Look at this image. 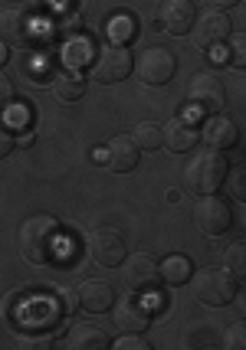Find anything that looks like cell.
Here are the masks:
<instances>
[{"label":"cell","mask_w":246,"mask_h":350,"mask_svg":"<svg viewBox=\"0 0 246 350\" xmlns=\"http://www.w3.org/2000/svg\"><path fill=\"white\" fill-rule=\"evenodd\" d=\"M158 20H161V30H168L171 36H187L197 20V7L190 0H161Z\"/></svg>","instance_id":"obj_13"},{"label":"cell","mask_w":246,"mask_h":350,"mask_svg":"<svg viewBox=\"0 0 246 350\" xmlns=\"http://www.w3.org/2000/svg\"><path fill=\"white\" fill-rule=\"evenodd\" d=\"M194 226H197V232H204V236H223L227 229L233 226V210L227 200H220L217 193H204V197H197V203H194Z\"/></svg>","instance_id":"obj_7"},{"label":"cell","mask_w":246,"mask_h":350,"mask_svg":"<svg viewBox=\"0 0 246 350\" xmlns=\"http://www.w3.org/2000/svg\"><path fill=\"white\" fill-rule=\"evenodd\" d=\"M223 187L230 190V197H233V200L246 203V164H243V167L227 170V180H223Z\"/></svg>","instance_id":"obj_23"},{"label":"cell","mask_w":246,"mask_h":350,"mask_svg":"<svg viewBox=\"0 0 246 350\" xmlns=\"http://www.w3.org/2000/svg\"><path fill=\"white\" fill-rule=\"evenodd\" d=\"M86 252L102 269H119L125 262V236L115 226H99L86 239Z\"/></svg>","instance_id":"obj_8"},{"label":"cell","mask_w":246,"mask_h":350,"mask_svg":"<svg viewBox=\"0 0 246 350\" xmlns=\"http://www.w3.org/2000/svg\"><path fill=\"white\" fill-rule=\"evenodd\" d=\"M53 95L60 98V102H76L86 95V79L82 72L76 69H60L56 76H53Z\"/></svg>","instance_id":"obj_19"},{"label":"cell","mask_w":246,"mask_h":350,"mask_svg":"<svg viewBox=\"0 0 246 350\" xmlns=\"http://www.w3.org/2000/svg\"><path fill=\"white\" fill-rule=\"evenodd\" d=\"M210 3H214L217 10H227V7H236L240 0H210Z\"/></svg>","instance_id":"obj_32"},{"label":"cell","mask_w":246,"mask_h":350,"mask_svg":"<svg viewBox=\"0 0 246 350\" xmlns=\"http://www.w3.org/2000/svg\"><path fill=\"white\" fill-rule=\"evenodd\" d=\"M16 144H20V148H30V144H33V135H23L20 141H16Z\"/></svg>","instance_id":"obj_34"},{"label":"cell","mask_w":246,"mask_h":350,"mask_svg":"<svg viewBox=\"0 0 246 350\" xmlns=\"http://www.w3.org/2000/svg\"><path fill=\"white\" fill-rule=\"evenodd\" d=\"M20 252L33 265H69V256H76V243H66L56 216L36 213L20 226Z\"/></svg>","instance_id":"obj_1"},{"label":"cell","mask_w":246,"mask_h":350,"mask_svg":"<svg viewBox=\"0 0 246 350\" xmlns=\"http://www.w3.org/2000/svg\"><path fill=\"white\" fill-rule=\"evenodd\" d=\"M138 161H141V148L132 141V135L125 137H112L108 141V148H106V164L108 170H115V174H128V170H135L138 167Z\"/></svg>","instance_id":"obj_17"},{"label":"cell","mask_w":246,"mask_h":350,"mask_svg":"<svg viewBox=\"0 0 246 350\" xmlns=\"http://www.w3.org/2000/svg\"><path fill=\"white\" fill-rule=\"evenodd\" d=\"M69 350H106L112 347V337L99 327V324H76L69 334H66V340H62Z\"/></svg>","instance_id":"obj_18"},{"label":"cell","mask_w":246,"mask_h":350,"mask_svg":"<svg viewBox=\"0 0 246 350\" xmlns=\"http://www.w3.org/2000/svg\"><path fill=\"white\" fill-rule=\"evenodd\" d=\"M14 148H16V141H14V135H10V128L0 122V161H3L7 154L14 151Z\"/></svg>","instance_id":"obj_29"},{"label":"cell","mask_w":246,"mask_h":350,"mask_svg":"<svg viewBox=\"0 0 246 350\" xmlns=\"http://www.w3.org/2000/svg\"><path fill=\"white\" fill-rule=\"evenodd\" d=\"M10 118H14V122H27V118H30V111H27V108H20V111H14Z\"/></svg>","instance_id":"obj_33"},{"label":"cell","mask_w":246,"mask_h":350,"mask_svg":"<svg viewBox=\"0 0 246 350\" xmlns=\"http://www.w3.org/2000/svg\"><path fill=\"white\" fill-rule=\"evenodd\" d=\"M76 298L89 314H106L115 305V288L108 282H102V278H86L76 288Z\"/></svg>","instance_id":"obj_14"},{"label":"cell","mask_w":246,"mask_h":350,"mask_svg":"<svg viewBox=\"0 0 246 350\" xmlns=\"http://www.w3.org/2000/svg\"><path fill=\"white\" fill-rule=\"evenodd\" d=\"M122 282L125 288H132L135 295H154L158 285L164 282L161 278V262L148 256V252H132L122 262Z\"/></svg>","instance_id":"obj_3"},{"label":"cell","mask_w":246,"mask_h":350,"mask_svg":"<svg viewBox=\"0 0 246 350\" xmlns=\"http://www.w3.org/2000/svg\"><path fill=\"white\" fill-rule=\"evenodd\" d=\"M14 95H16V92H14V79L0 72V111L14 105Z\"/></svg>","instance_id":"obj_28"},{"label":"cell","mask_w":246,"mask_h":350,"mask_svg":"<svg viewBox=\"0 0 246 350\" xmlns=\"http://www.w3.org/2000/svg\"><path fill=\"white\" fill-rule=\"evenodd\" d=\"M223 347L227 350H246V321L230 324V327L223 331Z\"/></svg>","instance_id":"obj_25"},{"label":"cell","mask_w":246,"mask_h":350,"mask_svg":"<svg viewBox=\"0 0 246 350\" xmlns=\"http://www.w3.org/2000/svg\"><path fill=\"white\" fill-rule=\"evenodd\" d=\"M7 59H10V43L0 40V66H7Z\"/></svg>","instance_id":"obj_31"},{"label":"cell","mask_w":246,"mask_h":350,"mask_svg":"<svg viewBox=\"0 0 246 350\" xmlns=\"http://www.w3.org/2000/svg\"><path fill=\"white\" fill-rule=\"evenodd\" d=\"M214 334H217L214 327H204V331H194V334L187 337V344H190V347H210L214 340H204V337H214Z\"/></svg>","instance_id":"obj_30"},{"label":"cell","mask_w":246,"mask_h":350,"mask_svg":"<svg viewBox=\"0 0 246 350\" xmlns=\"http://www.w3.org/2000/svg\"><path fill=\"white\" fill-rule=\"evenodd\" d=\"M230 16L223 14V10H207V14H200L197 20H194V27H190V40H194V46L197 49H204V53H214V49H220V46L230 40Z\"/></svg>","instance_id":"obj_11"},{"label":"cell","mask_w":246,"mask_h":350,"mask_svg":"<svg viewBox=\"0 0 246 350\" xmlns=\"http://www.w3.org/2000/svg\"><path fill=\"white\" fill-rule=\"evenodd\" d=\"M200 141V128L187 115H174L168 124H164V148L171 154H187L194 144Z\"/></svg>","instance_id":"obj_16"},{"label":"cell","mask_w":246,"mask_h":350,"mask_svg":"<svg viewBox=\"0 0 246 350\" xmlns=\"http://www.w3.org/2000/svg\"><path fill=\"white\" fill-rule=\"evenodd\" d=\"M227 62L233 69H246V33H230V53Z\"/></svg>","instance_id":"obj_24"},{"label":"cell","mask_w":246,"mask_h":350,"mask_svg":"<svg viewBox=\"0 0 246 350\" xmlns=\"http://www.w3.org/2000/svg\"><path fill=\"white\" fill-rule=\"evenodd\" d=\"M112 324H115L122 334H141V331L151 324V308L145 305L138 295H128V298L112 305Z\"/></svg>","instance_id":"obj_12"},{"label":"cell","mask_w":246,"mask_h":350,"mask_svg":"<svg viewBox=\"0 0 246 350\" xmlns=\"http://www.w3.org/2000/svg\"><path fill=\"white\" fill-rule=\"evenodd\" d=\"M135 72L145 85H151V89H161V85H168L174 72H177V59H174V53H171L168 46H145L141 49V56L135 59Z\"/></svg>","instance_id":"obj_4"},{"label":"cell","mask_w":246,"mask_h":350,"mask_svg":"<svg viewBox=\"0 0 246 350\" xmlns=\"http://www.w3.org/2000/svg\"><path fill=\"white\" fill-rule=\"evenodd\" d=\"M135 69V56L128 53L125 43H108L99 49V56L93 59V79L99 85H115L128 79V72Z\"/></svg>","instance_id":"obj_6"},{"label":"cell","mask_w":246,"mask_h":350,"mask_svg":"<svg viewBox=\"0 0 246 350\" xmlns=\"http://www.w3.org/2000/svg\"><path fill=\"white\" fill-rule=\"evenodd\" d=\"M36 33H40V23L33 20L30 10L23 7H3L0 10V40L10 46H20V49H33L36 46Z\"/></svg>","instance_id":"obj_9"},{"label":"cell","mask_w":246,"mask_h":350,"mask_svg":"<svg viewBox=\"0 0 246 350\" xmlns=\"http://www.w3.org/2000/svg\"><path fill=\"white\" fill-rule=\"evenodd\" d=\"M132 141L138 144L141 151H158V148L164 144V128L154 122H138L135 131H132Z\"/></svg>","instance_id":"obj_21"},{"label":"cell","mask_w":246,"mask_h":350,"mask_svg":"<svg viewBox=\"0 0 246 350\" xmlns=\"http://www.w3.org/2000/svg\"><path fill=\"white\" fill-rule=\"evenodd\" d=\"M200 137L210 151H230L233 144L240 141V128L227 118V115H210L204 128H200Z\"/></svg>","instance_id":"obj_15"},{"label":"cell","mask_w":246,"mask_h":350,"mask_svg":"<svg viewBox=\"0 0 246 350\" xmlns=\"http://www.w3.org/2000/svg\"><path fill=\"white\" fill-rule=\"evenodd\" d=\"M187 98L204 115H220L227 105V85L217 72H197L187 85Z\"/></svg>","instance_id":"obj_10"},{"label":"cell","mask_w":246,"mask_h":350,"mask_svg":"<svg viewBox=\"0 0 246 350\" xmlns=\"http://www.w3.org/2000/svg\"><path fill=\"white\" fill-rule=\"evenodd\" d=\"M108 33H112V43H128V40L135 36V23H132V16H115Z\"/></svg>","instance_id":"obj_26"},{"label":"cell","mask_w":246,"mask_h":350,"mask_svg":"<svg viewBox=\"0 0 246 350\" xmlns=\"http://www.w3.org/2000/svg\"><path fill=\"white\" fill-rule=\"evenodd\" d=\"M194 298L207 308H223L236 298V275L227 269H204L194 282Z\"/></svg>","instance_id":"obj_5"},{"label":"cell","mask_w":246,"mask_h":350,"mask_svg":"<svg viewBox=\"0 0 246 350\" xmlns=\"http://www.w3.org/2000/svg\"><path fill=\"white\" fill-rule=\"evenodd\" d=\"M115 350H151L148 340H141V334H122V340H112Z\"/></svg>","instance_id":"obj_27"},{"label":"cell","mask_w":246,"mask_h":350,"mask_svg":"<svg viewBox=\"0 0 246 350\" xmlns=\"http://www.w3.org/2000/svg\"><path fill=\"white\" fill-rule=\"evenodd\" d=\"M184 180L197 197H204V193H217V190L223 187V180H227V161L220 157V151L197 154V157L187 164Z\"/></svg>","instance_id":"obj_2"},{"label":"cell","mask_w":246,"mask_h":350,"mask_svg":"<svg viewBox=\"0 0 246 350\" xmlns=\"http://www.w3.org/2000/svg\"><path fill=\"white\" fill-rule=\"evenodd\" d=\"M223 269L236 278H246V243H233L223 252Z\"/></svg>","instance_id":"obj_22"},{"label":"cell","mask_w":246,"mask_h":350,"mask_svg":"<svg viewBox=\"0 0 246 350\" xmlns=\"http://www.w3.org/2000/svg\"><path fill=\"white\" fill-rule=\"evenodd\" d=\"M161 278L177 288V285H184V282L194 278V262L187 259V256H181V252H171V256L161 259Z\"/></svg>","instance_id":"obj_20"}]
</instances>
